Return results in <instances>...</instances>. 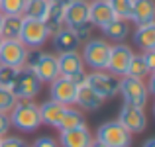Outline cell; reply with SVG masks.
<instances>
[{
	"mask_svg": "<svg viewBox=\"0 0 155 147\" xmlns=\"http://www.w3.org/2000/svg\"><path fill=\"white\" fill-rule=\"evenodd\" d=\"M10 122L16 129L24 133H31L39 129V126H41L39 104H35L34 100H18L10 112Z\"/></svg>",
	"mask_w": 155,
	"mask_h": 147,
	"instance_id": "2",
	"label": "cell"
},
{
	"mask_svg": "<svg viewBox=\"0 0 155 147\" xmlns=\"http://www.w3.org/2000/svg\"><path fill=\"white\" fill-rule=\"evenodd\" d=\"M18 71L20 69H12V67H6V65H0V87L2 88H12Z\"/></svg>",
	"mask_w": 155,
	"mask_h": 147,
	"instance_id": "31",
	"label": "cell"
},
{
	"mask_svg": "<svg viewBox=\"0 0 155 147\" xmlns=\"http://www.w3.org/2000/svg\"><path fill=\"white\" fill-rule=\"evenodd\" d=\"M118 122L122 124V128H126L130 133H141L147 128V116H145L143 108H137L132 104H122Z\"/></svg>",
	"mask_w": 155,
	"mask_h": 147,
	"instance_id": "12",
	"label": "cell"
},
{
	"mask_svg": "<svg viewBox=\"0 0 155 147\" xmlns=\"http://www.w3.org/2000/svg\"><path fill=\"white\" fill-rule=\"evenodd\" d=\"M77 96V84L73 79L67 77H57L53 83H49V100L59 102L63 106H73Z\"/></svg>",
	"mask_w": 155,
	"mask_h": 147,
	"instance_id": "13",
	"label": "cell"
},
{
	"mask_svg": "<svg viewBox=\"0 0 155 147\" xmlns=\"http://www.w3.org/2000/svg\"><path fill=\"white\" fill-rule=\"evenodd\" d=\"M108 4H110V8L114 10L116 18L130 22V18H132V6H134V0H108Z\"/></svg>",
	"mask_w": 155,
	"mask_h": 147,
	"instance_id": "28",
	"label": "cell"
},
{
	"mask_svg": "<svg viewBox=\"0 0 155 147\" xmlns=\"http://www.w3.org/2000/svg\"><path fill=\"white\" fill-rule=\"evenodd\" d=\"M49 2H51V4H55V6H61V8H65L69 2H71V0H49Z\"/></svg>",
	"mask_w": 155,
	"mask_h": 147,
	"instance_id": "38",
	"label": "cell"
},
{
	"mask_svg": "<svg viewBox=\"0 0 155 147\" xmlns=\"http://www.w3.org/2000/svg\"><path fill=\"white\" fill-rule=\"evenodd\" d=\"M57 65H59V75L73 79L75 84L84 83L87 73H84V63L79 51H69V53H59L57 55Z\"/></svg>",
	"mask_w": 155,
	"mask_h": 147,
	"instance_id": "8",
	"label": "cell"
},
{
	"mask_svg": "<svg viewBox=\"0 0 155 147\" xmlns=\"http://www.w3.org/2000/svg\"><path fill=\"white\" fill-rule=\"evenodd\" d=\"M145 87H147V92H149V94L155 96V73H151V75H149V79H147V83H145Z\"/></svg>",
	"mask_w": 155,
	"mask_h": 147,
	"instance_id": "37",
	"label": "cell"
},
{
	"mask_svg": "<svg viewBox=\"0 0 155 147\" xmlns=\"http://www.w3.org/2000/svg\"><path fill=\"white\" fill-rule=\"evenodd\" d=\"M63 22L67 28H79L88 24V0H71L65 6Z\"/></svg>",
	"mask_w": 155,
	"mask_h": 147,
	"instance_id": "14",
	"label": "cell"
},
{
	"mask_svg": "<svg viewBox=\"0 0 155 147\" xmlns=\"http://www.w3.org/2000/svg\"><path fill=\"white\" fill-rule=\"evenodd\" d=\"M28 0H0V12L4 16H24Z\"/></svg>",
	"mask_w": 155,
	"mask_h": 147,
	"instance_id": "29",
	"label": "cell"
},
{
	"mask_svg": "<svg viewBox=\"0 0 155 147\" xmlns=\"http://www.w3.org/2000/svg\"><path fill=\"white\" fill-rule=\"evenodd\" d=\"M141 57H143L145 65H147V69H149V75L155 73V51H143Z\"/></svg>",
	"mask_w": 155,
	"mask_h": 147,
	"instance_id": "36",
	"label": "cell"
},
{
	"mask_svg": "<svg viewBox=\"0 0 155 147\" xmlns=\"http://www.w3.org/2000/svg\"><path fill=\"white\" fill-rule=\"evenodd\" d=\"M69 106H63L59 102H53V100H45L43 104H39V116H41V124L51 126V128H59V122L63 118L65 110Z\"/></svg>",
	"mask_w": 155,
	"mask_h": 147,
	"instance_id": "20",
	"label": "cell"
},
{
	"mask_svg": "<svg viewBox=\"0 0 155 147\" xmlns=\"http://www.w3.org/2000/svg\"><path fill=\"white\" fill-rule=\"evenodd\" d=\"M134 43L141 51H155V22L137 26L134 34Z\"/></svg>",
	"mask_w": 155,
	"mask_h": 147,
	"instance_id": "21",
	"label": "cell"
},
{
	"mask_svg": "<svg viewBox=\"0 0 155 147\" xmlns=\"http://www.w3.org/2000/svg\"><path fill=\"white\" fill-rule=\"evenodd\" d=\"M2 20H4V14L0 12V26H2Z\"/></svg>",
	"mask_w": 155,
	"mask_h": 147,
	"instance_id": "41",
	"label": "cell"
},
{
	"mask_svg": "<svg viewBox=\"0 0 155 147\" xmlns=\"http://www.w3.org/2000/svg\"><path fill=\"white\" fill-rule=\"evenodd\" d=\"M96 139H100L106 147H132V133L122 128L120 122H104L96 129Z\"/></svg>",
	"mask_w": 155,
	"mask_h": 147,
	"instance_id": "6",
	"label": "cell"
},
{
	"mask_svg": "<svg viewBox=\"0 0 155 147\" xmlns=\"http://www.w3.org/2000/svg\"><path fill=\"white\" fill-rule=\"evenodd\" d=\"M130 22H134L136 26L155 22V0H134Z\"/></svg>",
	"mask_w": 155,
	"mask_h": 147,
	"instance_id": "18",
	"label": "cell"
},
{
	"mask_svg": "<svg viewBox=\"0 0 155 147\" xmlns=\"http://www.w3.org/2000/svg\"><path fill=\"white\" fill-rule=\"evenodd\" d=\"M28 47L20 39H4L0 45V65L12 69H24L26 65Z\"/></svg>",
	"mask_w": 155,
	"mask_h": 147,
	"instance_id": "10",
	"label": "cell"
},
{
	"mask_svg": "<svg viewBox=\"0 0 155 147\" xmlns=\"http://www.w3.org/2000/svg\"><path fill=\"white\" fill-rule=\"evenodd\" d=\"M112 20H116V14L110 8L108 0H94L88 2V24L96 28H104L106 24H110Z\"/></svg>",
	"mask_w": 155,
	"mask_h": 147,
	"instance_id": "15",
	"label": "cell"
},
{
	"mask_svg": "<svg viewBox=\"0 0 155 147\" xmlns=\"http://www.w3.org/2000/svg\"><path fill=\"white\" fill-rule=\"evenodd\" d=\"M88 2H94V0H88Z\"/></svg>",
	"mask_w": 155,
	"mask_h": 147,
	"instance_id": "44",
	"label": "cell"
},
{
	"mask_svg": "<svg viewBox=\"0 0 155 147\" xmlns=\"http://www.w3.org/2000/svg\"><path fill=\"white\" fill-rule=\"evenodd\" d=\"M49 38H51V34H49V30L45 28V24H43L41 20L24 18L22 30H20V41L28 49H41V45Z\"/></svg>",
	"mask_w": 155,
	"mask_h": 147,
	"instance_id": "7",
	"label": "cell"
},
{
	"mask_svg": "<svg viewBox=\"0 0 155 147\" xmlns=\"http://www.w3.org/2000/svg\"><path fill=\"white\" fill-rule=\"evenodd\" d=\"M84 83L92 88L102 100H110L118 94L120 90V77L112 75L108 71H92L91 75H87Z\"/></svg>",
	"mask_w": 155,
	"mask_h": 147,
	"instance_id": "5",
	"label": "cell"
},
{
	"mask_svg": "<svg viewBox=\"0 0 155 147\" xmlns=\"http://www.w3.org/2000/svg\"><path fill=\"white\" fill-rule=\"evenodd\" d=\"M102 98L96 94L87 83L77 84V96H75V104L81 106L83 110H88V112H96V110L102 106Z\"/></svg>",
	"mask_w": 155,
	"mask_h": 147,
	"instance_id": "17",
	"label": "cell"
},
{
	"mask_svg": "<svg viewBox=\"0 0 155 147\" xmlns=\"http://www.w3.org/2000/svg\"><path fill=\"white\" fill-rule=\"evenodd\" d=\"M91 141H92V133L87 126L67 129V132H59V145L61 147H88Z\"/></svg>",
	"mask_w": 155,
	"mask_h": 147,
	"instance_id": "16",
	"label": "cell"
},
{
	"mask_svg": "<svg viewBox=\"0 0 155 147\" xmlns=\"http://www.w3.org/2000/svg\"><path fill=\"white\" fill-rule=\"evenodd\" d=\"M0 147H30L22 137H16V136H4L0 137Z\"/></svg>",
	"mask_w": 155,
	"mask_h": 147,
	"instance_id": "32",
	"label": "cell"
},
{
	"mask_svg": "<svg viewBox=\"0 0 155 147\" xmlns=\"http://www.w3.org/2000/svg\"><path fill=\"white\" fill-rule=\"evenodd\" d=\"M73 31H75L77 39H79V43H87L88 39H91V24H84V26H79V28H73Z\"/></svg>",
	"mask_w": 155,
	"mask_h": 147,
	"instance_id": "33",
	"label": "cell"
},
{
	"mask_svg": "<svg viewBox=\"0 0 155 147\" xmlns=\"http://www.w3.org/2000/svg\"><path fill=\"white\" fill-rule=\"evenodd\" d=\"M26 69H30L35 77L39 79V83H53L59 75V65H57V55L53 53H45L41 49H28L26 55Z\"/></svg>",
	"mask_w": 155,
	"mask_h": 147,
	"instance_id": "1",
	"label": "cell"
},
{
	"mask_svg": "<svg viewBox=\"0 0 155 147\" xmlns=\"http://www.w3.org/2000/svg\"><path fill=\"white\" fill-rule=\"evenodd\" d=\"M118 94H122V100L124 104H132L137 106V108H145L149 100V92L147 87L141 79H134V77H120V90Z\"/></svg>",
	"mask_w": 155,
	"mask_h": 147,
	"instance_id": "3",
	"label": "cell"
},
{
	"mask_svg": "<svg viewBox=\"0 0 155 147\" xmlns=\"http://www.w3.org/2000/svg\"><path fill=\"white\" fill-rule=\"evenodd\" d=\"M100 30H102V34L108 39H112V41H116V43H122L130 35V24L126 22V20L116 18L110 24H106L104 28H100Z\"/></svg>",
	"mask_w": 155,
	"mask_h": 147,
	"instance_id": "22",
	"label": "cell"
},
{
	"mask_svg": "<svg viewBox=\"0 0 155 147\" xmlns=\"http://www.w3.org/2000/svg\"><path fill=\"white\" fill-rule=\"evenodd\" d=\"M81 126H87V124H84L83 112L69 106V108L65 110V114H63V118H61L59 128H57V129H59V132H67V129H75V128H81Z\"/></svg>",
	"mask_w": 155,
	"mask_h": 147,
	"instance_id": "24",
	"label": "cell"
},
{
	"mask_svg": "<svg viewBox=\"0 0 155 147\" xmlns=\"http://www.w3.org/2000/svg\"><path fill=\"white\" fill-rule=\"evenodd\" d=\"M108 55L110 43H106L104 39H88L83 47V53H81L84 67L92 69V71H106Z\"/></svg>",
	"mask_w": 155,
	"mask_h": 147,
	"instance_id": "4",
	"label": "cell"
},
{
	"mask_svg": "<svg viewBox=\"0 0 155 147\" xmlns=\"http://www.w3.org/2000/svg\"><path fill=\"white\" fill-rule=\"evenodd\" d=\"M22 22H24V16H4L2 26H0L2 39H20Z\"/></svg>",
	"mask_w": 155,
	"mask_h": 147,
	"instance_id": "23",
	"label": "cell"
},
{
	"mask_svg": "<svg viewBox=\"0 0 155 147\" xmlns=\"http://www.w3.org/2000/svg\"><path fill=\"white\" fill-rule=\"evenodd\" d=\"M2 41H4V39H2V35H0V45H2Z\"/></svg>",
	"mask_w": 155,
	"mask_h": 147,
	"instance_id": "42",
	"label": "cell"
},
{
	"mask_svg": "<svg viewBox=\"0 0 155 147\" xmlns=\"http://www.w3.org/2000/svg\"><path fill=\"white\" fill-rule=\"evenodd\" d=\"M134 55H136L134 49L130 45H126V43H114V45H110V55H108L106 71L116 75V77H124Z\"/></svg>",
	"mask_w": 155,
	"mask_h": 147,
	"instance_id": "11",
	"label": "cell"
},
{
	"mask_svg": "<svg viewBox=\"0 0 155 147\" xmlns=\"http://www.w3.org/2000/svg\"><path fill=\"white\" fill-rule=\"evenodd\" d=\"M31 147H59V143H57L53 137L43 136V137H38V139L31 143Z\"/></svg>",
	"mask_w": 155,
	"mask_h": 147,
	"instance_id": "35",
	"label": "cell"
},
{
	"mask_svg": "<svg viewBox=\"0 0 155 147\" xmlns=\"http://www.w3.org/2000/svg\"><path fill=\"white\" fill-rule=\"evenodd\" d=\"M10 128H12L10 114H6V112H0V137L8 136V132H10Z\"/></svg>",
	"mask_w": 155,
	"mask_h": 147,
	"instance_id": "34",
	"label": "cell"
},
{
	"mask_svg": "<svg viewBox=\"0 0 155 147\" xmlns=\"http://www.w3.org/2000/svg\"><path fill=\"white\" fill-rule=\"evenodd\" d=\"M88 147H106V145H104V143H102L100 139H96V137H92V141H91V145H88Z\"/></svg>",
	"mask_w": 155,
	"mask_h": 147,
	"instance_id": "39",
	"label": "cell"
},
{
	"mask_svg": "<svg viewBox=\"0 0 155 147\" xmlns=\"http://www.w3.org/2000/svg\"><path fill=\"white\" fill-rule=\"evenodd\" d=\"M16 102H18V98L14 96V92H12L10 88H2L0 87V112L10 114L12 108L16 106Z\"/></svg>",
	"mask_w": 155,
	"mask_h": 147,
	"instance_id": "30",
	"label": "cell"
},
{
	"mask_svg": "<svg viewBox=\"0 0 155 147\" xmlns=\"http://www.w3.org/2000/svg\"><path fill=\"white\" fill-rule=\"evenodd\" d=\"M63 12H65V8L55 6V4L49 2V10H47L45 18H43V24H45V28L49 30V34H55L57 30H61V28L65 26V22H63Z\"/></svg>",
	"mask_w": 155,
	"mask_h": 147,
	"instance_id": "25",
	"label": "cell"
},
{
	"mask_svg": "<svg viewBox=\"0 0 155 147\" xmlns=\"http://www.w3.org/2000/svg\"><path fill=\"white\" fill-rule=\"evenodd\" d=\"M53 38V45L59 53H69V51H77L79 49V39H77L75 31H73V28H67L63 26L61 30H57L55 34H51Z\"/></svg>",
	"mask_w": 155,
	"mask_h": 147,
	"instance_id": "19",
	"label": "cell"
},
{
	"mask_svg": "<svg viewBox=\"0 0 155 147\" xmlns=\"http://www.w3.org/2000/svg\"><path fill=\"white\" fill-rule=\"evenodd\" d=\"M10 90L14 92V96L18 98V100H34V98L39 94V90H41V83H39V79L30 69L24 67V69L18 71L16 80H14Z\"/></svg>",
	"mask_w": 155,
	"mask_h": 147,
	"instance_id": "9",
	"label": "cell"
},
{
	"mask_svg": "<svg viewBox=\"0 0 155 147\" xmlns=\"http://www.w3.org/2000/svg\"><path fill=\"white\" fill-rule=\"evenodd\" d=\"M141 147H155V137H149V139H145Z\"/></svg>",
	"mask_w": 155,
	"mask_h": 147,
	"instance_id": "40",
	"label": "cell"
},
{
	"mask_svg": "<svg viewBox=\"0 0 155 147\" xmlns=\"http://www.w3.org/2000/svg\"><path fill=\"white\" fill-rule=\"evenodd\" d=\"M153 114H155V104H153Z\"/></svg>",
	"mask_w": 155,
	"mask_h": 147,
	"instance_id": "43",
	"label": "cell"
},
{
	"mask_svg": "<svg viewBox=\"0 0 155 147\" xmlns=\"http://www.w3.org/2000/svg\"><path fill=\"white\" fill-rule=\"evenodd\" d=\"M126 75L134 77V79H141V80H143L145 77H149V69H147V65H145L143 57L134 55L132 61H130V67H128V71H126Z\"/></svg>",
	"mask_w": 155,
	"mask_h": 147,
	"instance_id": "27",
	"label": "cell"
},
{
	"mask_svg": "<svg viewBox=\"0 0 155 147\" xmlns=\"http://www.w3.org/2000/svg\"><path fill=\"white\" fill-rule=\"evenodd\" d=\"M47 10H49V0H28L26 8H24V18L41 20L43 22Z\"/></svg>",
	"mask_w": 155,
	"mask_h": 147,
	"instance_id": "26",
	"label": "cell"
}]
</instances>
